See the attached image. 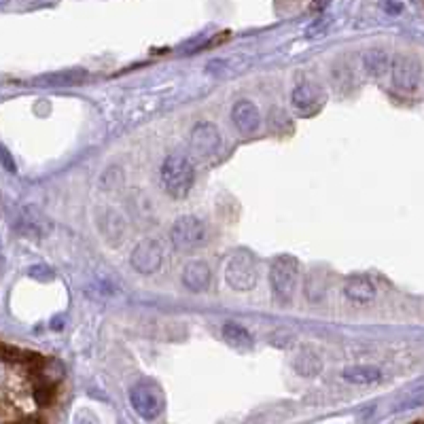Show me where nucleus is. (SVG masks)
Listing matches in <instances>:
<instances>
[{"instance_id":"f257e3e1","label":"nucleus","mask_w":424,"mask_h":424,"mask_svg":"<svg viewBox=\"0 0 424 424\" xmlns=\"http://www.w3.org/2000/svg\"><path fill=\"white\" fill-rule=\"evenodd\" d=\"M159 176H161V185H164L166 193L176 197V200H181L193 187L195 168H193L191 159L185 155H170L164 159Z\"/></svg>"},{"instance_id":"f03ea898","label":"nucleus","mask_w":424,"mask_h":424,"mask_svg":"<svg viewBox=\"0 0 424 424\" xmlns=\"http://www.w3.org/2000/svg\"><path fill=\"white\" fill-rule=\"evenodd\" d=\"M170 240H172V246L179 253H193V251L202 249L208 240L206 223L193 215L179 217L170 229Z\"/></svg>"},{"instance_id":"7ed1b4c3","label":"nucleus","mask_w":424,"mask_h":424,"mask_svg":"<svg viewBox=\"0 0 424 424\" xmlns=\"http://www.w3.org/2000/svg\"><path fill=\"white\" fill-rule=\"evenodd\" d=\"M299 280V261L291 255L278 257L270 267V285L274 295L280 301H289L297 289Z\"/></svg>"},{"instance_id":"20e7f679","label":"nucleus","mask_w":424,"mask_h":424,"mask_svg":"<svg viewBox=\"0 0 424 424\" xmlns=\"http://www.w3.org/2000/svg\"><path fill=\"white\" fill-rule=\"evenodd\" d=\"M225 282L233 291H251L257 285L255 259L246 251L236 253L225 267Z\"/></svg>"},{"instance_id":"39448f33","label":"nucleus","mask_w":424,"mask_h":424,"mask_svg":"<svg viewBox=\"0 0 424 424\" xmlns=\"http://www.w3.org/2000/svg\"><path fill=\"white\" fill-rule=\"evenodd\" d=\"M130 403L138 412V416L153 420L164 409V395H161L157 384L138 382V384L132 386V391H130Z\"/></svg>"},{"instance_id":"423d86ee","label":"nucleus","mask_w":424,"mask_h":424,"mask_svg":"<svg viewBox=\"0 0 424 424\" xmlns=\"http://www.w3.org/2000/svg\"><path fill=\"white\" fill-rule=\"evenodd\" d=\"M189 147H191V155L195 159H208L212 157L219 147H221V134L219 130L208 123V121H202V123H195L191 134H189Z\"/></svg>"},{"instance_id":"0eeeda50","label":"nucleus","mask_w":424,"mask_h":424,"mask_svg":"<svg viewBox=\"0 0 424 424\" xmlns=\"http://www.w3.org/2000/svg\"><path fill=\"white\" fill-rule=\"evenodd\" d=\"M391 75H393V83L397 89L401 91H416L420 87L422 81V68L420 62L407 55H397L391 60Z\"/></svg>"},{"instance_id":"6e6552de","label":"nucleus","mask_w":424,"mask_h":424,"mask_svg":"<svg viewBox=\"0 0 424 424\" xmlns=\"http://www.w3.org/2000/svg\"><path fill=\"white\" fill-rule=\"evenodd\" d=\"M132 267L138 272V274H145V276H151L155 274L159 267H161V261H164V253H161V246L155 242V240H143L136 249L132 251Z\"/></svg>"},{"instance_id":"1a4fd4ad","label":"nucleus","mask_w":424,"mask_h":424,"mask_svg":"<svg viewBox=\"0 0 424 424\" xmlns=\"http://www.w3.org/2000/svg\"><path fill=\"white\" fill-rule=\"evenodd\" d=\"M231 121L242 134H253L261 125V115L253 100H238L231 109Z\"/></svg>"},{"instance_id":"9d476101","label":"nucleus","mask_w":424,"mask_h":424,"mask_svg":"<svg viewBox=\"0 0 424 424\" xmlns=\"http://www.w3.org/2000/svg\"><path fill=\"white\" fill-rule=\"evenodd\" d=\"M376 285L369 276L357 274V276H348L344 282V295L355 301V303H367L376 297Z\"/></svg>"},{"instance_id":"9b49d317","label":"nucleus","mask_w":424,"mask_h":424,"mask_svg":"<svg viewBox=\"0 0 424 424\" xmlns=\"http://www.w3.org/2000/svg\"><path fill=\"white\" fill-rule=\"evenodd\" d=\"M183 285L191 293H204L210 287V267L202 261H191L183 270Z\"/></svg>"},{"instance_id":"f8f14e48","label":"nucleus","mask_w":424,"mask_h":424,"mask_svg":"<svg viewBox=\"0 0 424 424\" xmlns=\"http://www.w3.org/2000/svg\"><path fill=\"white\" fill-rule=\"evenodd\" d=\"M19 229L26 233V236H32V238H43L45 233H49L51 229V223L45 221V217L41 212L34 208V206H26L24 215H21V225Z\"/></svg>"},{"instance_id":"ddd939ff","label":"nucleus","mask_w":424,"mask_h":424,"mask_svg":"<svg viewBox=\"0 0 424 424\" xmlns=\"http://www.w3.org/2000/svg\"><path fill=\"white\" fill-rule=\"evenodd\" d=\"M318 100H321V89H318V85L314 83H297L293 94H291V102L293 106L299 111V113H306L308 109H314V106L318 104Z\"/></svg>"},{"instance_id":"4468645a","label":"nucleus","mask_w":424,"mask_h":424,"mask_svg":"<svg viewBox=\"0 0 424 424\" xmlns=\"http://www.w3.org/2000/svg\"><path fill=\"white\" fill-rule=\"evenodd\" d=\"M380 369L371 365H352L342 371V378L350 384H373L380 380Z\"/></svg>"},{"instance_id":"2eb2a0df","label":"nucleus","mask_w":424,"mask_h":424,"mask_svg":"<svg viewBox=\"0 0 424 424\" xmlns=\"http://www.w3.org/2000/svg\"><path fill=\"white\" fill-rule=\"evenodd\" d=\"M363 66L371 77H382L391 68V55L382 49H369L363 58Z\"/></svg>"},{"instance_id":"dca6fc26","label":"nucleus","mask_w":424,"mask_h":424,"mask_svg":"<svg viewBox=\"0 0 424 424\" xmlns=\"http://www.w3.org/2000/svg\"><path fill=\"white\" fill-rule=\"evenodd\" d=\"M223 337H225L227 344H231L236 348H251V344H253L251 333L246 331L242 325H236V323H225L223 325Z\"/></svg>"},{"instance_id":"f3484780","label":"nucleus","mask_w":424,"mask_h":424,"mask_svg":"<svg viewBox=\"0 0 424 424\" xmlns=\"http://www.w3.org/2000/svg\"><path fill=\"white\" fill-rule=\"evenodd\" d=\"M87 79V73L83 70H68V73H55L37 79V83H47V85H77Z\"/></svg>"},{"instance_id":"a211bd4d","label":"nucleus","mask_w":424,"mask_h":424,"mask_svg":"<svg viewBox=\"0 0 424 424\" xmlns=\"http://www.w3.org/2000/svg\"><path fill=\"white\" fill-rule=\"evenodd\" d=\"M246 64L240 62V58H229V60H212L208 62L206 66V73L210 75H233V73H240L244 70Z\"/></svg>"},{"instance_id":"6ab92c4d","label":"nucleus","mask_w":424,"mask_h":424,"mask_svg":"<svg viewBox=\"0 0 424 424\" xmlns=\"http://www.w3.org/2000/svg\"><path fill=\"white\" fill-rule=\"evenodd\" d=\"M321 361H318L316 355H312V352H301V355L295 359V371L303 378H312L316 376L318 371H321Z\"/></svg>"},{"instance_id":"aec40b11","label":"nucleus","mask_w":424,"mask_h":424,"mask_svg":"<svg viewBox=\"0 0 424 424\" xmlns=\"http://www.w3.org/2000/svg\"><path fill=\"white\" fill-rule=\"evenodd\" d=\"M32 397H34V401H37V405H41V407H45L53 401V386L47 380H43L41 373L37 376V382H34Z\"/></svg>"},{"instance_id":"412c9836","label":"nucleus","mask_w":424,"mask_h":424,"mask_svg":"<svg viewBox=\"0 0 424 424\" xmlns=\"http://www.w3.org/2000/svg\"><path fill=\"white\" fill-rule=\"evenodd\" d=\"M329 26H331V17H318L314 24L308 26L306 37H318V34H323Z\"/></svg>"},{"instance_id":"4be33fe9","label":"nucleus","mask_w":424,"mask_h":424,"mask_svg":"<svg viewBox=\"0 0 424 424\" xmlns=\"http://www.w3.org/2000/svg\"><path fill=\"white\" fill-rule=\"evenodd\" d=\"M380 7L388 13V15H397L403 11V5L399 3V0H380Z\"/></svg>"},{"instance_id":"5701e85b","label":"nucleus","mask_w":424,"mask_h":424,"mask_svg":"<svg viewBox=\"0 0 424 424\" xmlns=\"http://www.w3.org/2000/svg\"><path fill=\"white\" fill-rule=\"evenodd\" d=\"M0 166H3L7 172H15V161L11 157V153L7 151V147L0 145Z\"/></svg>"},{"instance_id":"b1692460","label":"nucleus","mask_w":424,"mask_h":424,"mask_svg":"<svg viewBox=\"0 0 424 424\" xmlns=\"http://www.w3.org/2000/svg\"><path fill=\"white\" fill-rule=\"evenodd\" d=\"M30 276L32 278H41V280H47V278H51L53 274L47 270V267H43V265H37V267H30Z\"/></svg>"},{"instance_id":"393cba45","label":"nucleus","mask_w":424,"mask_h":424,"mask_svg":"<svg viewBox=\"0 0 424 424\" xmlns=\"http://www.w3.org/2000/svg\"><path fill=\"white\" fill-rule=\"evenodd\" d=\"M5 272V253H3V244H0V276Z\"/></svg>"},{"instance_id":"a878e982","label":"nucleus","mask_w":424,"mask_h":424,"mask_svg":"<svg viewBox=\"0 0 424 424\" xmlns=\"http://www.w3.org/2000/svg\"><path fill=\"white\" fill-rule=\"evenodd\" d=\"M327 5H329V0H314V7H318V9H323Z\"/></svg>"}]
</instances>
